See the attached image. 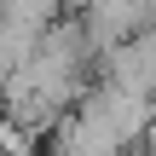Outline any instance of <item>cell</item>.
Instances as JSON below:
<instances>
[{
	"mask_svg": "<svg viewBox=\"0 0 156 156\" xmlns=\"http://www.w3.org/2000/svg\"><path fill=\"white\" fill-rule=\"evenodd\" d=\"M87 58H93L87 29H81V23H52V29L35 41V52L0 81V110H6V122L23 127L29 139H35V133H52V127L69 116V104L87 93V87H81V81H87Z\"/></svg>",
	"mask_w": 156,
	"mask_h": 156,
	"instance_id": "1",
	"label": "cell"
},
{
	"mask_svg": "<svg viewBox=\"0 0 156 156\" xmlns=\"http://www.w3.org/2000/svg\"><path fill=\"white\" fill-rule=\"evenodd\" d=\"M151 110H156V98H139V93L98 81L52 127V156H127L151 133Z\"/></svg>",
	"mask_w": 156,
	"mask_h": 156,
	"instance_id": "2",
	"label": "cell"
},
{
	"mask_svg": "<svg viewBox=\"0 0 156 156\" xmlns=\"http://www.w3.org/2000/svg\"><path fill=\"white\" fill-rule=\"evenodd\" d=\"M98 81H110L122 93H139V98H156V23L104 52V75Z\"/></svg>",
	"mask_w": 156,
	"mask_h": 156,
	"instance_id": "3",
	"label": "cell"
}]
</instances>
